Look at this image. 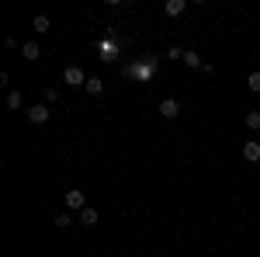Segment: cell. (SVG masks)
Masks as SVG:
<instances>
[{"label":"cell","mask_w":260,"mask_h":257,"mask_svg":"<svg viewBox=\"0 0 260 257\" xmlns=\"http://www.w3.org/2000/svg\"><path fill=\"white\" fill-rule=\"evenodd\" d=\"M62 202H66V209H70V212H83V209H87V195H83L80 188L66 191V198H62Z\"/></svg>","instance_id":"obj_1"},{"label":"cell","mask_w":260,"mask_h":257,"mask_svg":"<svg viewBox=\"0 0 260 257\" xmlns=\"http://www.w3.org/2000/svg\"><path fill=\"white\" fill-rule=\"evenodd\" d=\"M62 80H66V83H70V87H87V73H83L80 66H66V70H62Z\"/></svg>","instance_id":"obj_2"},{"label":"cell","mask_w":260,"mask_h":257,"mask_svg":"<svg viewBox=\"0 0 260 257\" xmlns=\"http://www.w3.org/2000/svg\"><path fill=\"white\" fill-rule=\"evenodd\" d=\"M28 122L31 125H45L49 122V104H31L28 108Z\"/></svg>","instance_id":"obj_3"},{"label":"cell","mask_w":260,"mask_h":257,"mask_svg":"<svg viewBox=\"0 0 260 257\" xmlns=\"http://www.w3.org/2000/svg\"><path fill=\"white\" fill-rule=\"evenodd\" d=\"M243 160H246V163H257L260 160V142L257 139H246V142H243Z\"/></svg>","instance_id":"obj_4"},{"label":"cell","mask_w":260,"mask_h":257,"mask_svg":"<svg viewBox=\"0 0 260 257\" xmlns=\"http://www.w3.org/2000/svg\"><path fill=\"white\" fill-rule=\"evenodd\" d=\"M160 115H163V119H177V115H180V101L177 98L160 101Z\"/></svg>","instance_id":"obj_5"},{"label":"cell","mask_w":260,"mask_h":257,"mask_svg":"<svg viewBox=\"0 0 260 257\" xmlns=\"http://www.w3.org/2000/svg\"><path fill=\"white\" fill-rule=\"evenodd\" d=\"M98 219H101V212H98V209H90V205H87V209L80 212V226H87V230H94V226H98Z\"/></svg>","instance_id":"obj_6"},{"label":"cell","mask_w":260,"mask_h":257,"mask_svg":"<svg viewBox=\"0 0 260 257\" xmlns=\"http://www.w3.org/2000/svg\"><path fill=\"white\" fill-rule=\"evenodd\" d=\"M163 11H167L170 18H177V14L187 11V0H167V4H163Z\"/></svg>","instance_id":"obj_7"},{"label":"cell","mask_w":260,"mask_h":257,"mask_svg":"<svg viewBox=\"0 0 260 257\" xmlns=\"http://www.w3.org/2000/svg\"><path fill=\"white\" fill-rule=\"evenodd\" d=\"M21 56H24V60L28 63H35L42 56V49H39V42H24V45H21Z\"/></svg>","instance_id":"obj_8"},{"label":"cell","mask_w":260,"mask_h":257,"mask_svg":"<svg viewBox=\"0 0 260 257\" xmlns=\"http://www.w3.org/2000/svg\"><path fill=\"white\" fill-rule=\"evenodd\" d=\"M87 94H94V98H98V94H104V80H101V77H90V80H87Z\"/></svg>","instance_id":"obj_9"},{"label":"cell","mask_w":260,"mask_h":257,"mask_svg":"<svg viewBox=\"0 0 260 257\" xmlns=\"http://www.w3.org/2000/svg\"><path fill=\"white\" fill-rule=\"evenodd\" d=\"M246 129L250 132H260V111H246Z\"/></svg>","instance_id":"obj_10"},{"label":"cell","mask_w":260,"mask_h":257,"mask_svg":"<svg viewBox=\"0 0 260 257\" xmlns=\"http://www.w3.org/2000/svg\"><path fill=\"white\" fill-rule=\"evenodd\" d=\"M31 28H35L39 35H45V32H49V18H45V14H39V18L31 21Z\"/></svg>","instance_id":"obj_11"},{"label":"cell","mask_w":260,"mask_h":257,"mask_svg":"<svg viewBox=\"0 0 260 257\" xmlns=\"http://www.w3.org/2000/svg\"><path fill=\"white\" fill-rule=\"evenodd\" d=\"M246 87H250L253 94H260V70H253V73L246 77Z\"/></svg>","instance_id":"obj_12"},{"label":"cell","mask_w":260,"mask_h":257,"mask_svg":"<svg viewBox=\"0 0 260 257\" xmlns=\"http://www.w3.org/2000/svg\"><path fill=\"white\" fill-rule=\"evenodd\" d=\"M52 222H56V230H70V226H73V219H70V212H62V216H56Z\"/></svg>","instance_id":"obj_13"},{"label":"cell","mask_w":260,"mask_h":257,"mask_svg":"<svg viewBox=\"0 0 260 257\" xmlns=\"http://www.w3.org/2000/svg\"><path fill=\"white\" fill-rule=\"evenodd\" d=\"M184 63H187V66H194V70H201V66H205L198 52H184Z\"/></svg>","instance_id":"obj_14"},{"label":"cell","mask_w":260,"mask_h":257,"mask_svg":"<svg viewBox=\"0 0 260 257\" xmlns=\"http://www.w3.org/2000/svg\"><path fill=\"white\" fill-rule=\"evenodd\" d=\"M7 108H21V91H11L7 94Z\"/></svg>","instance_id":"obj_15"},{"label":"cell","mask_w":260,"mask_h":257,"mask_svg":"<svg viewBox=\"0 0 260 257\" xmlns=\"http://www.w3.org/2000/svg\"><path fill=\"white\" fill-rule=\"evenodd\" d=\"M59 101V91L56 87H45V104H56Z\"/></svg>","instance_id":"obj_16"},{"label":"cell","mask_w":260,"mask_h":257,"mask_svg":"<svg viewBox=\"0 0 260 257\" xmlns=\"http://www.w3.org/2000/svg\"><path fill=\"white\" fill-rule=\"evenodd\" d=\"M167 60H184V49H167Z\"/></svg>","instance_id":"obj_17"}]
</instances>
